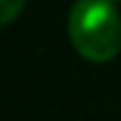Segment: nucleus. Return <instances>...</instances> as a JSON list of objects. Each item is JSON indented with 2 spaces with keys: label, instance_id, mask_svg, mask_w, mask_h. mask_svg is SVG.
<instances>
[{
  "label": "nucleus",
  "instance_id": "nucleus-1",
  "mask_svg": "<svg viewBox=\"0 0 121 121\" xmlns=\"http://www.w3.org/2000/svg\"><path fill=\"white\" fill-rule=\"evenodd\" d=\"M72 47L89 62H109L121 49V17L111 0H77L69 10Z\"/></svg>",
  "mask_w": 121,
  "mask_h": 121
},
{
  "label": "nucleus",
  "instance_id": "nucleus-2",
  "mask_svg": "<svg viewBox=\"0 0 121 121\" xmlns=\"http://www.w3.org/2000/svg\"><path fill=\"white\" fill-rule=\"evenodd\" d=\"M0 8H3V25H10L25 8V0H0Z\"/></svg>",
  "mask_w": 121,
  "mask_h": 121
},
{
  "label": "nucleus",
  "instance_id": "nucleus-3",
  "mask_svg": "<svg viewBox=\"0 0 121 121\" xmlns=\"http://www.w3.org/2000/svg\"><path fill=\"white\" fill-rule=\"evenodd\" d=\"M111 3H116V0H111ZM119 3H121V0H119Z\"/></svg>",
  "mask_w": 121,
  "mask_h": 121
}]
</instances>
